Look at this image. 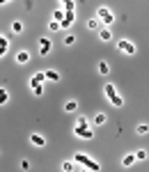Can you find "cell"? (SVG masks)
<instances>
[{"instance_id": "obj_1", "label": "cell", "mask_w": 149, "mask_h": 172, "mask_svg": "<svg viewBox=\"0 0 149 172\" xmlns=\"http://www.w3.org/2000/svg\"><path fill=\"white\" fill-rule=\"evenodd\" d=\"M76 163L85 165V170H89V172H99V170H101V165H99L97 161H92L87 154H76Z\"/></svg>"}, {"instance_id": "obj_2", "label": "cell", "mask_w": 149, "mask_h": 172, "mask_svg": "<svg viewBox=\"0 0 149 172\" xmlns=\"http://www.w3.org/2000/svg\"><path fill=\"white\" fill-rule=\"evenodd\" d=\"M97 14H99V19L103 21V25H112V21H115V19H112V14L108 11V7H99Z\"/></svg>"}, {"instance_id": "obj_3", "label": "cell", "mask_w": 149, "mask_h": 172, "mask_svg": "<svg viewBox=\"0 0 149 172\" xmlns=\"http://www.w3.org/2000/svg\"><path fill=\"white\" fill-rule=\"evenodd\" d=\"M74 133L78 135V138H85V140L94 138V131H92V129H85V126H76V129H74Z\"/></svg>"}, {"instance_id": "obj_4", "label": "cell", "mask_w": 149, "mask_h": 172, "mask_svg": "<svg viewBox=\"0 0 149 172\" xmlns=\"http://www.w3.org/2000/svg\"><path fill=\"white\" fill-rule=\"evenodd\" d=\"M41 80H46V74H44V71H39V74H34L32 78H30V87H32V90H34V87H39Z\"/></svg>"}, {"instance_id": "obj_5", "label": "cell", "mask_w": 149, "mask_h": 172, "mask_svg": "<svg viewBox=\"0 0 149 172\" xmlns=\"http://www.w3.org/2000/svg\"><path fill=\"white\" fill-rule=\"evenodd\" d=\"M119 48H122L124 53H129V55H133V53H135V46L133 44H131V41H126V39H122V41H119Z\"/></svg>"}, {"instance_id": "obj_6", "label": "cell", "mask_w": 149, "mask_h": 172, "mask_svg": "<svg viewBox=\"0 0 149 172\" xmlns=\"http://www.w3.org/2000/svg\"><path fill=\"white\" fill-rule=\"evenodd\" d=\"M39 53H41V55H48V53H51V41L48 39H39Z\"/></svg>"}, {"instance_id": "obj_7", "label": "cell", "mask_w": 149, "mask_h": 172, "mask_svg": "<svg viewBox=\"0 0 149 172\" xmlns=\"http://www.w3.org/2000/svg\"><path fill=\"white\" fill-rule=\"evenodd\" d=\"M74 21H76V14H74V11H67V16H64V21L60 23V28H69Z\"/></svg>"}, {"instance_id": "obj_8", "label": "cell", "mask_w": 149, "mask_h": 172, "mask_svg": "<svg viewBox=\"0 0 149 172\" xmlns=\"http://www.w3.org/2000/svg\"><path fill=\"white\" fill-rule=\"evenodd\" d=\"M30 142L37 145V147H44L46 145V138H44V135H39V133H34V135H30Z\"/></svg>"}, {"instance_id": "obj_9", "label": "cell", "mask_w": 149, "mask_h": 172, "mask_svg": "<svg viewBox=\"0 0 149 172\" xmlns=\"http://www.w3.org/2000/svg\"><path fill=\"white\" fill-rule=\"evenodd\" d=\"M110 37H112V32L108 30V28H101L99 30V39L101 41H110Z\"/></svg>"}, {"instance_id": "obj_10", "label": "cell", "mask_w": 149, "mask_h": 172, "mask_svg": "<svg viewBox=\"0 0 149 172\" xmlns=\"http://www.w3.org/2000/svg\"><path fill=\"white\" fill-rule=\"evenodd\" d=\"M135 163V154H126V156L122 158V165L124 168H129V165H133Z\"/></svg>"}, {"instance_id": "obj_11", "label": "cell", "mask_w": 149, "mask_h": 172, "mask_svg": "<svg viewBox=\"0 0 149 172\" xmlns=\"http://www.w3.org/2000/svg\"><path fill=\"white\" fill-rule=\"evenodd\" d=\"M64 16H67V11H64V9H55V14H53V21L62 23V21H64Z\"/></svg>"}, {"instance_id": "obj_12", "label": "cell", "mask_w": 149, "mask_h": 172, "mask_svg": "<svg viewBox=\"0 0 149 172\" xmlns=\"http://www.w3.org/2000/svg\"><path fill=\"white\" fill-rule=\"evenodd\" d=\"M28 51H21V53H16V62H19V64H25L28 62Z\"/></svg>"}, {"instance_id": "obj_13", "label": "cell", "mask_w": 149, "mask_h": 172, "mask_svg": "<svg viewBox=\"0 0 149 172\" xmlns=\"http://www.w3.org/2000/svg\"><path fill=\"white\" fill-rule=\"evenodd\" d=\"M44 74H46V80H60V74H57V71H53V69L44 71Z\"/></svg>"}, {"instance_id": "obj_14", "label": "cell", "mask_w": 149, "mask_h": 172, "mask_svg": "<svg viewBox=\"0 0 149 172\" xmlns=\"http://www.w3.org/2000/svg\"><path fill=\"white\" fill-rule=\"evenodd\" d=\"M7 101H9L7 90H5V87H0V106H2V103H7Z\"/></svg>"}, {"instance_id": "obj_15", "label": "cell", "mask_w": 149, "mask_h": 172, "mask_svg": "<svg viewBox=\"0 0 149 172\" xmlns=\"http://www.w3.org/2000/svg\"><path fill=\"white\" fill-rule=\"evenodd\" d=\"M106 97H108V99H112V97H117V92H115V87H112V85H110V83H108V85H106Z\"/></svg>"}, {"instance_id": "obj_16", "label": "cell", "mask_w": 149, "mask_h": 172, "mask_svg": "<svg viewBox=\"0 0 149 172\" xmlns=\"http://www.w3.org/2000/svg\"><path fill=\"white\" fill-rule=\"evenodd\" d=\"M23 30V23L21 21H14V23H11V32H16V34H19Z\"/></svg>"}, {"instance_id": "obj_17", "label": "cell", "mask_w": 149, "mask_h": 172, "mask_svg": "<svg viewBox=\"0 0 149 172\" xmlns=\"http://www.w3.org/2000/svg\"><path fill=\"white\" fill-rule=\"evenodd\" d=\"M108 71H110L108 62H101V64H99V74H103V76H106V74H108Z\"/></svg>"}, {"instance_id": "obj_18", "label": "cell", "mask_w": 149, "mask_h": 172, "mask_svg": "<svg viewBox=\"0 0 149 172\" xmlns=\"http://www.w3.org/2000/svg\"><path fill=\"white\" fill-rule=\"evenodd\" d=\"M87 28H89V30H97V28H99V21H97V19H89V21H87Z\"/></svg>"}, {"instance_id": "obj_19", "label": "cell", "mask_w": 149, "mask_h": 172, "mask_svg": "<svg viewBox=\"0 0 149 172\" xmlns=\"http://www.w3.org/2000/svg\"><path fill=\"white\" fill-rule=\"evenodd\" d=\"M145 158H147V152H145V149L135 152V161H145Z\"/></svg>"}, {"instance_id": "obj_20", "label": "cell", "mask_w": 149, "mask_h": 172, "mask_svg": "<svg viewBox=\"0 0 149 172\" xmlns=\"http://www.w3.org/2000/svg\"><path fill=\"white\" fill-rule=\"evenodd\" d=\"M110 103H112V106H117V108H122V106H124V101H122L119 97H112V99H110Z\"/></svg>"}, {"instance_id": "obj_21", "label": "cell", "mask_w": 149, "mask_h": 172, "mask_svg": "<svg viewBox=\"0 0 149 172\" xmlns=\"http://www.w3.org/2000/svg\"><path fill=\"white\" fill-rule=\"evenodd\" d=\"M78 124H76V126H85V129H89V122L85 120V117H78V120H76Z\"/></svg>"}, {"instance_id": "obj_22", "label": "cell", "mask_w": 149, "mask_h": 172, "mask_svg": "<svg viewBox=\"0 0 149 172\" xmlns=\"http://www.w3.org/2000/svg\"><path fill=\"white\" fill-rule=\"evenodd\" d=\"M48 30H51V32H57V30H60V23H57V21H51V23H48Z\"/></svg>"}, {"instance_id": "obj_23", "label": "cell", "mask_w": 149, "mask_h": 172, "mask_svg": "<svg viewBox=\"0 0 149 172\" xmlns=\"http://www.w3.org/2000/svg\"><path fill=\"white\" fill-rule=\"evenodd\" d=\"M145 133H149V126L147 124H140L138 126V135H145Z\"/></svg>"}, {"instance_id": "obj_24", "label": "cell", "mask_w": 149, "mask_h": 172, "mask_svg": "<svg viewBox=\"0 0 149 172\" xmlns=\"http://www.w3.org/2000/svg\"><path fill=\"white\" fill-rule=\"evenodd\" d=\"M62 170H64V172H71V170H74V163H71V161H64V163H62Z\"/></svg>"}, {"instance_id": "obj_25", "label": "cell", "mask_w": 149, "mask_h": 172, "mask_svg": "<svg viewBox=\"0 0 149 172\" xmlns=\"http://www.w3.org/2000/svg\"><path fill=\"white\" fill-rule=\"evenodd\" d=\"M103 122H106V115H103V112H99V115L94 117V124H103Z\"/></svg>"}, {"instance_id": "obj_26", "label": "cell", "mask_w": 149, "mask_h": 172, "mask_svg": "<svg viewBox=\"0 0 149 172\" xmlns=\"http://www.w3.org/2000/svg\"><path fill=\"white\" fill-rule=\"evenodd\" d=\"M64 9H67V11H74V9H76V2H71V0H67V2H64Z\"/></svg>"}, {"instance_id": "obj_27", "label": "cell", "mask_w": 149, "mask_h": 172, "mask_svg": "<svg viewBox=\"0 0 149 172\" xmlns=\"http://www.w3.org/2000/svg\"><path fill=\"white\" fill-rule=\"evenodd\" d=\"M64 110H76V101H67V103H64Z\"/></svg>"}, {"instance_id": "obj_28", "label": "cell", "mask_w": 149, "mask_h": 172, "mask_svg": "<svg viewBox=\"0 0 149 172\" xmlns=\"http://www.w3.org/2000/svg\"><path fill=\"white\" fill-rule=\"evenodd\" d=\"M74 41H76V37H74V34H69V37L64 39V44H67V46H71V44H74Z\"/></svg>"}, {"instance_id": "obj_29", "label": "cell", "mask_w": 149, "mask_h": 172, "mask_svg": "<svg viewBox=\"0 0 149 172\" xmlns=\"http://www.w3.org/2000/svg\"><path fill=\"white\" fill-rule=\"evenodd\" d=\"M7 48H9V44H0V55H5V53H7Z\"/></svg>"}, {"instance_id": "obj_30", "label": "cell", "mask_w": 149, "mask_h": 172, "mask_svg": "<svg viewBox=\"0 0 149 172\" xmlns=\"http://www.w3.org/2000/svg\"><path fill=\"white\" fill-rule=\"evenodd\" d=\"M21 168L23 170H30V161H21Z\"/></svg>"}, {"instance_id": "obj_31", "label": "cell", "mask_w": 149, "mask_h": 172, "mask_svg": "<svg viewBox=\"0 0 149 172\" xmlns=\"http://www.w3.org/2000/svg\"><path fill=\"white\" fill-rule=\"evenodd\" d=\"M80 172H89V170H80Z\"/></svg>"}]
</instances>
